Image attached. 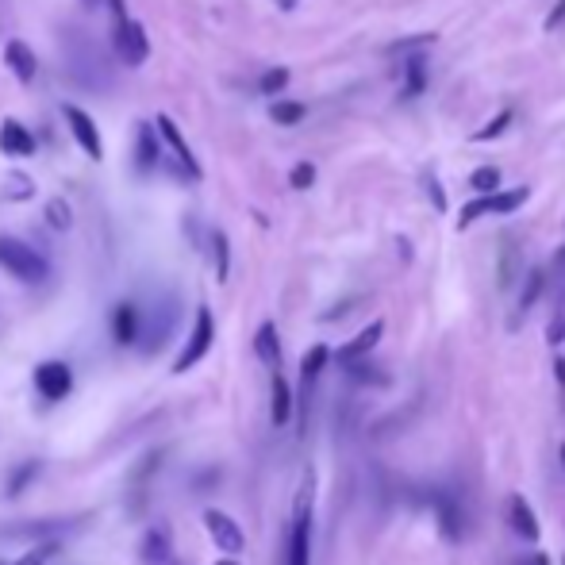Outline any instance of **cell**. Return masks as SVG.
Here are the masks:
<instances>
[{
  "label": "cell",
  "mask_w": 565,
  "mask_h": 565,
  "mask_svg": "<svg viewBox=\"0 0 565 565\" xmlns=\"http://www.w3.org/2000/svg\"><path fill=\"white\" fill-rule=\"evenodd\" d=\"M62 54H66V70L77 85H85V89H108L112 85V70H108L100 47L85 39V31H70L66 43H62Z\"/></svg>",
  "instance_id": "1"
},
{
  "label": "cell",
  "mask_w": 565,
  "mask_h": 565,
  "mask_svg": "<svg viewBox=\"0 0 565 565\" xmlns=\"http://www.w3.org/2000/svg\"><path fill=\"white\" fill-rule=\"evenodd\" d=\"M312 500H316V473L308 469L289 523V565H312Z\"/></svg>",
  "instance_id": "2"
},
{
  "label": "cell",
  "mask_w": 565,
  "mask_h": 565,
  "mask_svg": "<svg viewBox=\"0 0 565 565\" xmlns=\"http://www.w3.org/2000/svg\"><path fill=\"white\" fill-rule=\"evenodd\" d=\"M0 266L24 285H43L50 273L47 258L31 243L16 239V235H0Z\"/></svg>",
  "instance_id": "3"
},
{
  "label": "cell",
  "mask_w": 565,
  "mask_h": 565,
  "mask_svg": "<svg viewBox=\"0 0 565 565\" xmlns=\"http://www.w3.org/2000/svg\"><path fill=\"white\" fill-rule=\"evenodd\" d=\"M112 47H116V58H120L127 70H139L150 58V39L147 27L131 16H116V35H112Z\"/></svg>",
  "instance_id": "4"
},
{
  "label": "cell",
  "mask_w": 565,
  "mask_h": 565,
  "mask_svg": "<svg viewBox=\"0 0 565 565\" xmlns=\"http://www.w3.org/2000/svg\"><path fill=\"white\" fill-rule=\"evenodd\" d=\"M154 127H158V139H162V147L170 150L177 173H181V177H189V181H200V177H204V170H200L197 154H193V150H189V143H185L181 127H177L170 116H158V120H154Z\"/></svg>",
  "instance_id": "5"
},
{
  "label": "cell",
  "mask_w": 565,
  "mask_h": 565,
  "mask_svg": "<svg viewBox=\"0 0 565 565\" xmlns=\"http://www.w3.org/2000/svg\"><path fill=\"white\" fill-rule=\"evenodd\" d=\"M527 197H531V189H512V193H481V197L473 200V204H466L462 208V227H469V223L477 220V216H512L516 208H523L527 204Z\"/></svg>",
  "instance_id": "6"
},
{
  "label": "cell",
  "mask_w": 565,
  "mask_h": 565,
  "mask_svg": "<svg viewBox=\"0 0 565 565\" xmlns=\"http://www.w3.org/2000/svg\"><path fill=\"white\" fill-rule=\"evenodd\" d=\"M216 343V320H212V312L208 308H200L197 320H193V335H189V343L181 346V354H177V362H173V373H185V369H193L212 350Z\"/></svg>",
  "instance_id": "7"
},
{
  "label": "cell",
  "mask_w": 565,
  "mask_h": 565,
  "mask_svg": "<svg viewBox=\"0 0 565 565\" xmlns=\"http://www.w3.org/2000/svg\"><path fill=\"white\" fill-rule=\"evenodd\" d=\"M62 116H66L70 131H74L77 147L85 150L93 162H100V158H104V139H100V131H97V120H93L85 108H77V104H66Z\"/></svg>",
  "instance_id": "8"
},
{
  "label": "cell",
  "mask_w": 565,
  "mask_h": 565,
  "mask_svg": "<svg viewBox=\"0 0 565 565\" xmlns=\"http://www.w3.org/2000/svg\"><path fill=\"white\" fill-rule=\"evenodd\" d=\"M204 527H208V535H212V542L220 546L223 554H231V558H235V554H243V546H246L243 527L227 516V512L208 508V512H204Z\"/></svg>",
  "instance_id": "9"
},
{
  "label": "cell",
  "mask_w": 565,
  "mask_h": 565,
  "mask_svg": "<svg viewBox=\"0 0 565 565\" xmlns=\"http://www.w3.org/2000/svg\"><path fill=\"white\" fill-rule=\"evenodd\" d=\"M35 389L47 396V400H66L74 389V373L66 362H43L35 369Z\"/></svg>",
  "instance_id": "10"
},
{
  "label": "cell",
  "mask_w": 565,
  "mask_h": 565,
  "mask_svg": "<svg viewBox=\"0 0 565 565\" xmlns=\"http://www.w3.org/2000/svg\"><path fill=\"white\" fill-rule=\"evenodd\" d=\"M4 66L12 70V77H16L20 85H31L35 74H39V58H35V50L27 47L24 39H8V43H4Z\"/></svg>",
  "instance_id": "11"
},
{
  "label": "cell",
  "mask_w": 565,
  "mask_h": 565,
  "mask_svg": "<svg viewBox=\"0 0 565 565\" xmlns=\"http://www.w3.org/2000/svg\"><path fill=\"white\" fill-rule=\"evenodd\" d=\"M0 150L8 158H27V154H35V135L20 120H4L0 123Z\"/></svg>",
  "instance_id": "12"
},
{
  "label": "cell",
  "mask_w": 565,
  "mask_h": 565,
  "mask_svg": "<svg viewBox=\"0 0 565 565\" xmlns=\"http://www.w3.org/2000/svg\"><path fill=\"white\" fill-rule=\"evenodd\" d=\"M112 335H116V343H139V335H143V312L135 304H120L116 316H112Z\"/></svg>",
  "instance_id": "13"
},
{
  "label": "cell",
  "mask_w": 565,
  "mask_h": 565,
  "mask_svg": "<svg viewBox=\"0 0 565 565\" xmlns=\"http://www.w3.org/2000/svg\"><path fill=\"white\" fill-rule=\"evenodd\" d=\"M508 512H512V531H516L523 542H535L539 539V519H535V512H531V504L523 500V496H512L508 500Z\"/></svg>",
  "instance_id": "14"
},
{
  "label": "cell",
  "mask_w": 565,
  "mask_h": 565,
  "mask_svg": "<svg viewBox=\"0 0 565 565\" xmlns=\"http://www.w3.org/2000/svg\"><path fill=\"white\" fill-rule=\"evenodd\" d=\"M381 335H385V323L381 320H373L366 327V331H362V335H354V339H350V343L343 346V350H339V362H354V358H366L369 350H373V346L381 343Z\"/></svg>",
  "instance_id": "15"
},
{
  "label": "cell",
  "mask_w": 565,
  "mask_h": 565,
  "mask_svg": "<svg viewBox=\"0 0 565 565\" xmlns=\"http://www.w3.org/2000/svg\"><path fill=\"white\" fill-rule=\"evenodd\" d=\"M435 516H439V531L450 542L462 539V508L454 496H435Z\"/></svg>",
  "instance_id": "16"
},
{
  "label": "cell",
  "mask_w": 565,
  "mask_h": 565,
  "mask_svg": "<svg viewBox=\"0 0 565 565\" xmlns=\"http://www.w3.org/2000/svg\"><path fill=\"white\" fill-rule=\"evenodd\" d=\"M270 419L277 427H285L293 419V389L281 373H273V396H270Z\"/></svg>",
  "instance_id": "17"
},
{
  "label": "cell",
  "mask_w": 565,
  "mask_h": 565,
  "mask_svg": "<svg viewBox=\"0 0 565 565\" xmlns=\"http://www.w3.org/2000/svg\"><path fill=\"white\" fill-rule=\"evenodd\" d=\"M254 354L270 369L281 366V339H277V327H273V323H262V327H258V335H254Z\"/></svg>",
  "instance_id": "18"
},
{
  "label": "cell",
  "mask_w": 565,
  "mask_h": 565,
  "mask_svg": "<svg viewBox=\"0 0 565 565\" xmlns=\"http://www.w3.org/2000/svg\"><path fill=\"white\" fill-rule=\"evenodd\" d=\"M327 358H331V350H327V346H312V350L304 354V366H300V393H304V400L312 396V385H316L320 369L327 366Z\"/></svg>",
  "instance_id": "19"
},
{
  "label": "cell",
  "mask_w": 565,
  "mask_h": 565,
  "mask_svg": "<svg viewBox=\"0 0 565 565\" xmlns=\"http://www.w3.org/2000/svg\"><path fill=\"white\" fill-rule=\"evenodd\" d=\"M427 89V62L423 58H408L404 62V97H419Z\"/></svg>",
  "instance_id": "20"
},
{
  "label": "cell",
  "mask_w": 565,
  "mask_h": 565,
  "mask_svg": "<svg viewBox=\"0 0 565 565\" xmlns=\"http://www.w3.org/2000/svg\"><path fill=\"white\" fill-rule=\"evenodd\" d=\"M270 120L281 123V127H296V123L304 120V104H296V100H273Z\"/></svg>",
  "instance_id": "21"
},
{
  "label": "cell",
  "mask_w": 565,
  "mask_h": 565,
  "mask_svg": "<svg viewBox=\"0 0 565 565\" xmlns=\"http://www.w3.org/2000/svg\"><path fill=\"white\" fill-rule=\"evenodd\" d=\"M158 158H162V147H154V127H143L139 131V170L158 166Z\"/></svg>",
  "instance_id": "22"
},
{
  "label": "cell",
  "mask_w": 565,
  "mask_h": 565,
  "mask_svg": "<svg viewBox=\"0 0 565 565\" xmlns=\"http://www.w3.org/2000/svg\"><path fill=\"white\" fill-rule=\"evenodd\" d=\"M47 220L54 231H66L70 223H74V212H70V204L66 200H50L47 204Z\"/></svg>",
  "instance_id": "23"
},
{
  "label": "cell",
  "mask_w": 565,
  "mask_h": 565,
  "mask_svg": "<svg viewBox=\"0 0 565 565\" xmlns=\"http://www.w3.org/2000/svg\"><path fill=\"white\" fill-rule=\"evenodd\" d=\"M285 85H289V70H285V66H273V70L262 74V93H266V97H277Z\"/></svg>",
  "instance_id": "24"
},
{
  "label": "cell",
  "mask_w": 565,
  "mask_h": 565,
  "mask_svg": "<svg viewBox=\"0 0 565 565\" xmlns=\"http://www.w3.org/2000/svg\"><path fill=\"white\" fill-rule=\"evenodd\" d=\"M469 185H473L477 193H496V189H500V173L492 170V166H485V170H477L469 177Z\"/></svg>",
  "instance_id": "25"
},
{
  "label": "cell",
  "mask_w": 565,
  "mask_h": 565,
  "mask_svg": "<svg viewBox=\"0 0 565 565\" xmlns=\"http://www.w3.org/2000/svg\"><path fill=\"white\" fill-rule=\"evenodd\" d=\"M542 281H546V277H542V270H531V273H527V289H523V296H519V308H523V312H527V308H531V304L539 300Z\"/></svg>",
  "instance_id": "26"
},
{
  "label": "cell",
  "mask_w": 565,
  "mask_h": 565,
  "mask_svg": "<svg viewBox=\"0 0 565 565\" xmlns=\"http://www.w3.org/2000/svg\"><path fill=\"white\" fill-rule=\"evenodd\" d=\"M312 181H316V166H312V162H300V166L289 173V185H293V189H312Z\"/></svg>",
  "instance_id": "27"
},
{
  "label": "cell",
  "mask_w": 565,
  "mask_h": 565,
  "mask_svg": "<svg viewBox=\"0 0 565 565\" xmlns=\"http://www.w3.org/2000/svg\"><path fill=\"white\" fill-rule=\"evenodd\" d=\"M31 189H35V185H31V177H24V173H12V177H8V197L12 200H27Z\"/></svg>",
  "instance_id": "28"
},
{
  "label": "cell",
  "mask_w": 565,
  "mask_h": 565,
  "mask_svg": "<svg viewBox=\"0 0 565 565\" xmlns=\"http://www.w3.org/2000/svg\"><path fill=\"white\" fill-rule=\"evenodd\" d=\"M212 250H216V277L227 281V235H212Z\"/></svg>",
  "instance_id": "29"
},
{
  "label": "cell",
  "mask_w": 565,
  "mask_h": 565,
  "mask_svg": "<svg viewBox=\"0 0 565 565\" xmlns=\"http://www.w3.org/2000/svg\"><path fill=\"white\" fill-rule=\"evenodd\" d=\"M508 123H512V112H500V116H496L489 127H481L473 139H477V143H481V139H496V135H504V127H508Z\"/></svg>",
  "instance_id": "30"
},
{
  "label": "cell",
  "mask_w": 565,
  "mask_h": 565,
  "mask_svg": "<svg viewBox=\"0 0 565 565\" xmlns=\"http://www.w3.org/2000/svg\"><path fill=\"white\" fill-rule=\"evenodd\" d=\"M85 8H108L112 16H127V8H123V0H81Z\"/></svg>",
  "instance_id": "31"
},
{
  "label": "cell",
  "mask_w": 565,
  "mask_h": 565,
  "mask_svg": "<svg viewBox=\"0 0 565 565\" xmlns=\"http://www.w3.org/2000/svg\"><path fill=\"white\" fill-rule=\"evenodd\" d=\"M423 181H427V193H431V200H435V208H439V212H446V197H443V189H439V181H435L431 173H427Z\"/></svg>",
  "instance_id": "32"
},
{
  "label": "cell",
  "mask_w": 565,
  "mask_h": 565,
  "mask_svg": "<svg viewBox=\"0 0 565 565\" xmlns=\"http://www.w3.org/2000/svg\"><path fill=\"white\" fill-rule=\"evenodd\" d=\"M562 24H565V0H558V4H554V12L546 16V31H558Z\"/></svg>",
  "instance_id": "33"
},
{
  "label": "cell",
  "mask_w": 565,
  "mask_h": 565,
  "mask_svg": "<svg viewBox=\"0 0 565 565\" xmlns=\"http://www.w3.org/2000/svg\"><path fill=\"white\" fill-rule=\"evenodd\" d=\"M519 565H550V558H546V554H531L527 562H519Z\"/></svg>",
  "instance_id": "34"
},
{
  "label": "cell",
  "mask_w": 565,
  "mask_h": 565,
  "mask_svg": "<svg viewBox=\"0 0 565 565\" xmlns=\"http://www.w3.org/2000/svg\"><path fill=\"white\" fill-rule=\"evenodd\" d=\"M554 373H558V381H562V389H565V358H558V362H554Z\"/></svg>",
  "instance_id": "35"
},
{
  "label": "cell",
  "mask_w": 565,
  "mask_h": 565,
  "mask_svg": "<svg viewBox=\"0 0 565 565\" xmlns=\"http://www.w3.org/2000/svg\"><path fill=\"white\" fill-rule=\"evenodd\" d=\"M277 4H281V8H285V12H289V8H296V4H300V0H277Z\"/></svg>",
  "instance_id": "36"
},
{
  "label": "cell",
  "mask_w": 565,
  "mask_h": 565,
  "mask_svg": "<svg viewBox=\"0 0 565 565\" xmlns=\"http://www.w3.org/2000/svg\"><path fill=\"white\" fill-rule=\"evenodd\" d=\"M216 565H239V562H235V558H220Z\"/></svg>",
  "instance_id": "37"
},
{
  "label": "cell",
  "mask_w": 565,
  "mask_h": 565,
  "mask_svg": "<svg viewBox=\"0 0 565 565\" xmlns=\"http://www.w3.org/2000/svg\"><path fill=\"white\" fill-rule=\"evenodd\" d=\"M562 466H565V443H562Z\"/></svg>",
  "instance_id": "38"
},
{
  "label": "cell",
  "mask_w": 565,
  "mask_h": 565,
  "mask_svg": "<svg viewBox=\"0 0 565 565\" xmlns=\"http://www.w3.org/2000/svg\"><path fill=\"white\" fill-rule=\"evenodd\" d=\"M0 565H8V562H0Z\"/></svg>",
  "instance_id": "39"
},
{
  "label": "cell",
  "mask_w": 565,
  "mask_h": 565,
  "mask_svg": "<svg viewBox=\"0 0 565 565\" xmlns=\"http://www.w3.org/2000/svg\"><path fill=\"white\" fill-rule=\"evenodd\" d=\"M562 565H565V562H562Z\"/></svg>",
  "instance_id": "40"
}]
</instances>
